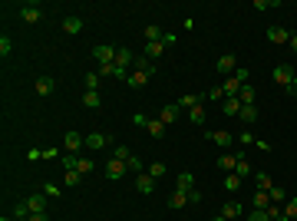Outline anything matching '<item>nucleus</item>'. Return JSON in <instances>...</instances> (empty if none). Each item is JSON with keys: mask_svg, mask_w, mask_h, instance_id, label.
<instances>
[{"mask_svg": "<svg viewBox=\"0 0 297 221\" xmlns=\"http://www.w3.org/2000/svg\"><path fill=\"white\" fill-rule=\"evenodd\" d=\"M116 50H119V46L96 43V46H93V56L99 60V66H112V63H116Z\"/></svg>", "mask_w": 297, "mask_h": 221, "instance_id": "f257e3e1", "label": "nucleus"}, {"mask_svg": "<svg viewBox=\"0 0 297 221\" xmlns=\"http://www.w3.org/2000/svg\"><path fill=\"white\" fill-rule=\"evenodd\" d=\"M291 79H294V66H291V63H277L274 66V83L281 89H287L291 86Z\"/></svg>", "mask_w": 297, "mask_h": 221, "instance_id": "f03ea898", "label": "nucleus"}, {"mask_svg": "<svg viewBox=\"0 0 297 221\" xmlns=\"http://www.w3.org/2000/svg\"><path fill=\"white\" fill-rule=\"evenodd\" d=\"M83 17H76V13H69V17H63V33H69V36H76V33H83Z\"/></svg>", "mask_w": 297, "mask_h": 221, "instance_id": "7ed1b4c3", "label": "nucleus"}, {"mask_svg": "<svg viewBox=\"0 0 297 221\" xmlns=\"http://www.w3.org/2000/svg\"><path fill=\"white\" fill-rule=\"evenodd\" d=\"M234 69H238V56H234V53H221V56H218V73L231 76Z\"/></svg>", "mask_w": 297, "mask_h": 221, "instance_id": "20e7f679", "label": "nucleus"}, {"mask_svg": "<svg viewBox=\"0 0 297 221\" xmlns=\"http://www.w3.org/2000/svg\"><path fill=\"white\" fill-rule=\"evenodd\" d=\"M126 172H129V168H126V162H119V158H109V165H106V178H109V182H119Z\"/></svg>", "mask_w": 297, "mask_h": 221, "instance_id": "39448f33", "label": "nucleus"}, {"mask_svg": "<svg viewBox=\"0 0 297 221\" xmlns=\"http://www.w3.org/2000/svg\"><path fill=\"white\" fill-rule=\"evenodd\" d=\"M63 145H66V152H79V149L86 145V139H83L76 129H69V132H66V139H63Z\"/></svg>", "mask_w": 297, "mask_h": 221, "instance_id": "423d86ee", "label": "nucleus"}, {"mask_svg": "<svg viewBox=\"0 0 297 221\" xmlns=\"http://www.w3.org/2000/svg\"><path fill=\"white\" fill-rule=\"evenodd\" d=\"M53 89H56V79L53 76H40L36 83H33V93H36V96H50Z\"/></svg>", "mask_w": 297, "mask_h": 221, "instance_id": "0eeeda50", "label": "nucleus"}, {"mask_svg": "<svg viewBox=\"0 0 297 221\" xmlns=\"http://www.w3.org/2000/svg\"><path fill=\"white\" fill-rule=\"evenodd\" d=\"M116 66H119V69L135 66V53H132V50H126V46H119V50H116Z\"/></svg>", "mask_w": 297, "mask_h": 221, "instance_id": "6e6552de", "label": "nucleus"}, {"mask_svg": "<svg viewBox=\"0 0 297 221\" xmlns=\"http://www.w3.org/2000/svg\"><path fill=\"white\" fill-rule=\"evenodd\" d=\"M135 191H142V195H152V191H155V178L149 175V172L135 175Z\"/></svg>", "mask_w": 297, "mask_h": 221, "instance_id": "1a4fd4ad", "label": "nucleus"}, {"mask_svg": "<svg viewBox=\"0 0 297 221\" xmlns=\"http://www.w3.org/2000/svg\"><path fill=\"white\" fill-rule=\"evenodd\" d=\"M205 139H208V142H218L221 149L234 145V135H231V132H225V129H218V132H205Z\"/></svg>", "mask_w": 297, "mask_h": 221, "instance_id": "9d476101", "label": "nucleus"}, {"mask_svg": "<svg viewBox=\"0 0 297 221\" xmlns=\"http://www.w3.org/2000/svg\"><path fill=\"white\" fill-rule=\"evenodd\" d=\"M142 36H145V43H165V30H162V27H155V23L145 27Z\"/></svg>", "mask_w": 297, "mask_h": 221, "instance_id": "9b49d317", "label": "nucleus"}, {"mask_svg": "<svg viewBox=\"0 0 297 221\" xmlns=\"http://www.w3.org/2000/svg\"><path fill=\"white\" fill-rule=\"evenodd\" d=\"M20 17H23L27 23H36L40 17H43V10H40L36 3H23V7H20Z\"/></svg>", "mask_w": 297, "mask_h": 221, "instance_id": "f8f14e48", "label": "nucleus"}, {"mask_svg": "<svg viewBox=\"0 0 297 221\" xmlns=\"http://www.w3.org/2000/svg\"><path fill=\"white\" fill-rule=\"evenodd\" d=\"M178 116H182V106H178V102H172V106H165V109L159 112V119H162L165 126H172V122H175Z\"/></svg>", "mask_w": 297, "mask_h": 221, "instance_id": "ddd939ff", "label": "nucleus"}, {"mask_svg": "<svg viewBox=\"0 0 297 221\" xmlns=\"http://www.w3.org/2000/svg\"><path fill=\"white\" fill-rule=\"evenodd\" d=\"M185 205H188V191L175 188V191L168 195V208H172V211H178V208H185Z\"/></svg>", "mask_w": 297, "mask_h": 221, "instance_id": "4468645a", "label": "nucleus"}, {"mask_svg": "<svg viewBox=\"0 0 297 221\" xmlns=\"http://www.w3.org/2000/svg\"><path fill=\"white\" fill-rule=\"evenodd\" d=\"M267 40L271 43H287L291 40V30H284V27H267Z\"/></svg>", "mask_w": 297, "mask_h": 221, "instance_id": "2eb2a0df", "label": "nucleus"}, {"mask_svg": "<svg viewBox=\"0 0 297 221\" xmlns=\"http://www.w3.org/2000/svg\"><path fill=\"white\" fill-rule=\"evenodd\" d=\"M241 86H244V83H238L234 76H228L225 83H221V93H225V99H231V96H238V93H241Z\"/></svg>", "mask_w": 297, "mask_h": 221, "instance_id": "dca6fc26", "label": "nucleus"}, {"mask_svg": "<svg viewBox=\"0 0 297 221\" xmlns=\"http://www.w3.org/2000/svg\"><path fill=\"white\" fill-rule=\"evenodd\" d=\"M251 208H271V191H261V188H258V191H254L251 195Z\"/></svg>", "mask_w": 297, "mask_h": 221, "instance_id": "f3484780", "label": "nucleus"}, {"mask_svg": "<svg viewBox=\"0 0 297 221\" xmlns=\"http://www.w3.org/2000/svg\"><path fill=\"white\" fill-rule=\"evenodd\" d=\"M221 215H225V218H241V215H244V208H241V201H234V198H231V201H225V208H221Z\"/></svg>", "mask_w": 297, "mask_h": 221, "instance_id": "a211bd4d", "label": "nucleus"}, {"mask_svg": "<svg viewBox=\"0 0 297 221\" xmlns=\"http://www.w3.org/2000/svg\"><path fill=\"white\" fill-rule=\"evenodd\" d=\"M83 106H86V109H99V106H102L99 89H86V93H83Z\"/></svg>", "mask_w": 297, "mask_h": 221, "instance_id": "6ab92c4d", "label": "nucleus"}, {"mask_svg": "<svg viewBox=\"0 0 297 221\" xmlns=\"http://www.w3.org/2000/svg\"><path fill=\"white\" fill-rule=\"evenodd\" d=\"M106 142H109V139H106L102 132H89L86 135V149H93V152H96V149H106Z\"/></svg>", "mask_w": 297, "mask_h": 221, "instance_id": "aec40b11", "label": "nucleus"}, {"mask_svg": "<svg viewBox=\"0 0 297 221\" xmlns=\"http://www.w3.org/2000/svg\"><path fill=\"white\" fill-rule=\"evenodd\" d=\"M258 116H261V112H258V106H241V112H238V119H241L244 126L258 122Z\"/></svg>", "mask_w": 297, "mask_h": 221, "instance_id": "412c9836", "label": "nucleus"}, {"mask_svg": "<svg viewBox=\"0 0 297 221\" xmlns=\"http://www.w3.org/2000/svg\"><path fill=\"white\" fill-rule=\"evenodd\" d=\"M175 188H182V191H192V188H195V175H192V172H178Z\"/></svg>", "mask_w": 297, "mask_h": 221, "instance_id": "4be33fe9", "label": "nucleus"}, {"mask_svg": "<svg viewBox=\"0 0 297 221\" xmlns=\"http://www.w3.org/2000/svg\"><path fill=\"white\" fill-rule=\"evenodd\" d=\"M135 69H142L145 76H155V69H159V66H155L149 56H135Z\"/></svg>", "mask_w": 297, "mask_h": 221, "instance_id": "5701e85b", "label": "nucleus"}, {"mask_svg": "<svg viewBox=\"0 0 297 221\" xmlns=\"http://www.w3.org/2000/svg\"><path fill=\"white\" fill-rule=\"evenodd\" d=\"M201 99H205V96H198V93H185V96L178 99V106H182V109H195V106H201Z\"/></svg>", "mask_w": 297, "mask_h": 221, "instance_id": "b1692460", "label": "nucleus"}, {"mask_svg": "<svg viewBox=\"0 0 297 221\" xmlns=\"http://www.w3.org/2000/svg\"><path fill=\"white\" fill-rule=\"evenodd\" d=\"M221 112H225V116H238V112H241V99H238V96L225 99L221 102Z\"/></svg>", "mask_w": 297, "mask_h": 221, "instance_id": "393cba45", "label": "nucleus"}, {"mask_svg": "<svg viewBox=\"0 0 297 221\" xmlns=\"http://www.w3.org/2000/svg\"><path fill=\"white\" fill-rule=\"evenodd\" d=\"M145 132L152 135V139H162V132H165V122L155 116V119H149V126H145Z\"/></svg>", "mask_w": 297, "mask_h": 221, "instance_id": "a878e982", "label": "nucleus"}, {"mask_svg": "<svg viewBox=\"0 0 297 221\" xmlns=\"http://www.w3.org/2000/svg\"><path fill=\"white\" fill-rule=\"evenodd\" d=\"M27 205H30V215L46 211V195H30V198H27Z\"/></svg>", "mask_w": 297, "mask_h": 221, "instance_id": "bb28decb", "label": "nucleus"}, {"mask_svg": "<svg viewBox=\"0 0 297 221\" xmlns=\"http://www.w3.org/2000/svg\"><path fill=\"white\" fill-rule=\"evenodd\" d=\"M238 99H241V106H254V99H258V93H254L248 83L241 86V93H238Z\"/></svg>", "mask_w": 297, "mask_h": 221, "instance_id": "cd10ccee", "label": "nucleus"}, {"mask_svg": "<svg viewBox=\"0 0 297 221\" xmlns=\"http://www.w3.org/2000/svg\"><path fill=\"white\" fill-rule=\"evenodd\" d=\"M162 53H165V43H145V53H142V56H149V60L155 63Z\"/></svg>", "mask_w": 297, "mask_h": 221, "instance_id": "c85d7f7f", "label": "nucleus"}, {"mask_svg": "<svg viewBox=\"0 0 297 221\" xmlns=\"http://www.w3.org/2000/svg\"><path fill=\"white\" fill-rule=\"evenodd\" d=\"M254 185L261 188V191H271V188H274V185H271V175H267V172H254Z\"/></svg>", "mask_w": 297, "mask_h": 221, "instance_id": "c756f323", "label": "nucleus"}, {"mask_svg": "<svg viewBox=\"0 0 297 221\" xmlns=\"http://www.w3.org/2000/svg\"><path fill=\"white\" fill-rule=\"evenodd\" d=\"M188 119L195 122V126H205V119H208V112L201 109V106H195V109H188Z\"/></svg>", "mask_w": 297, "mask_h": 221, "instance_id": "7c9ffc66", "label": "nucleus"}, {"mask_svg": "<svg viewBox=\"0 0 297 221\" xmlns=\"http://www.w3.org/2000/svg\"><path fill=\"white\" fill-rule=\"evenodd\" d=\"M13 218L27 221V218H30V205H27V201H17V205H13Z\"/></svg>", "mask_w": 297, "mask_h": 221, "instance_id": "2f4dec72", "label": "nucleus"}, {"mask_svg": "<svg viewBox=\"0 0 297 221\" xmlns=\"http://www.w3.org/2000/svg\"><path fill=\"white\" fill-rule=\"evenodd\" d=\"M145 79H149V76H145L142 69H132V73H129V79H126V83H129V86H145Z\"/></svg>", "mask_w": 297, "mask_h": 221, "instance_id": "473e14b6", "label": "nucleus"}, {"mask_svg": "<svg viewBox=\"0 0 297 221\" xmlns=\"http://www.w3.org/2000/svg\"><path fill=\"white\" fill-rule=\"evenodd\" d=\"M234 175H238V178H248V175H251V165L244 162V155H238V165H234Z\"/></svg>", "mask_w": 297, "mask_h": 221, "instance_id": "72a5a7b5", "label": "nucleus"}, {"mask_svg": "<svg viewBox=\"0 0 297 221\" xmlns=\"http://www.w3.org/2000/svg\"><path fill=\"white\" fill-rule=\"evenodd\" d=\"M79 178H83V175H79L76 168H66V175H63V182H66V188H76V185H79Z\"/></svg>", "mask_w": 297, "mask_h": 221, "instance_id": "f704fd0d", "label": "nucleus"}, {"mask_svg": "<svg viewBox=\"0 0 297 221\" xmlns=\"http://www.w3.org/2000/svg\"><path fill=\"white\" fill-rule=\"evenodd\" d=\"M93 168H96V165H93V158H89V155H86V158H79V162H76V172H79V175H89Z\"/></svg>", "mask_w": 297, "mask_h": 221, "instance_id": "c9c22d12", "label": "nucleus"}, {"mask_svg": "<svg viewBox=\"0 0 297 221\" xmlns=\"http://www.w3.org/2000/svg\"><path fill=\"white\" fill-rule=\"evenodd\" d=\"M145 172H149V175H152V178H155V182H159V178H162V175H165V162H152V165L145 168Z\"/></svg>", "mask_w": 297, "mask_h": 221, "instance_id": "e433bc0d", "label": "nucleus"}, {"mask_svg": "<svg viewBox=\"0 0 297 221\" xmlns=\"http://www.w3.org/2000/svg\"><path fill=\"white\" fill-rule=\"evenodd\" d=\"M234 165H238V155H221L218 158V168H231L234 172Z\"/></svg>", "mask_w": 297, "mask_h": 221, "instance_id": "4c0bfd02", "label": "nucleus"}, {"mask_svg": "<svg viewBox=\"0 0 297 221\" xmlns=\"http://www.w3.org/2000/svg\"><path fill=\"white\" fill-rule=\"evenodd\" d=\"M112 158H119V162H129V158H132V152L126 149V145H116V149H112Z\"/></svg>", "mask_w": 297, "mask_h": 221, "instance_id": "58836bf2", "label": "nucleus"}, {"mask_svg": "<svg viewBox=\"0 0 297 221\" xmlns=\"http://www.w3.org/2000/svg\"><path fill=\"white\" fill-rule=\"evenodd\" d=\"M238 188H241V178H238L234 172H231V175L225 178V191H238Z\"/></svg>", "mask_w": 297, "mask_h": 221, "instance_id": "ea45409f", "label": "nucleus"}, {"mask_svg": "<svg viewBox=\"0 0 297 221\" xmlns=\"http://www.w3.org/2000/svg\"><path fill=\"white\" fill-rule=\"evenodd\" d=\"M248 221H271V215L264 208H251V215H248Z\"/></svg>", "mask_w": 297, "mask_h": 221, "instance_id": "a19ab883", "label": "nucleus"}, {"mask_svg": "<svg viewBox=\"0 0 297 221\" xmlns=\"http://www.w3.org/2000/svg\"><path fill=\"white\" fill-rule=\"evenodd\" d=\"M271 201H274V205H281V201H287V191H284V188H271Z\"/></svg>", "mask_w": 297, "mask_h": 221, "instance_id": "79ce46f5", "label": "nucleus"}, {"mask_svg": "<svg viewBox=\"0 0 297 221\" xmlns=\"http://www.w3.org/2000/svg\"><path fill=\"white\" fill-rule=\"evenodd\" d=\"M284 215H287V218H297V198H287L284 201Z\"/></svg>", "mask_w": 297, "mask_h": 221, "instance_id": "37998d69", "label": "nucleus"}, {"mask_svg": "<svg viewBox=\"0 0 297 221\" xmlns=\"http://www.w3.org/2000/svg\"><path fill=\"white\" fill-rule=\"evenodd\" d=\"M99 79H102V76H99L96 69H93V73H86V89H99Z\"/></svg>", "mask_w": 297, "mask_h": 221, "instance_id": "c03bdc74", "label": "nucleus"}, {"mask_svg": "<svg viewBox=\"0 0 297 221\" xmlns=\"http://www.w3.org/2000/svg\"><path fill=\"white\" fill-rule=\"evenodd\" d=\"M205 99H211V102H225V93H221V86H215V89H208V93H205Z\"/></svg>", "mask_w": 297, "mask_h": 221, "instance_id": "a18cd8bd", "label": "nucleus"}, {"mask_svg": "<svg viewBox=\"0 0 297 221\" xmlns=\"http://www.w3.org/2000/svg\"><path fill=\"white\" fill-rule=\"evenodd\" d=\"M126 168H129V172H135V175H142V162H139L135 155H132L129 162H126Z\"/></svg>", "mask_w": 297, "mask_h": 221, "instance_id": "49530a36", "label": "nucleus"}, {"mask_svg": "<svg viewBox=\"0 0 297 221\" xmlns=\"http://www.w3.org/2000/svg\"><path fill=\"white\" fill-rule=\"evenodd\" d=\"M132 126H149V116H145V112H135V116H132Z\"/></svg>", "mask_w": 297, "mask_h": 221, "instance_id": "de8ad7c7", "label": "nucleus"}, {"mask_svg": "<svg viewBox=\"0 0 297 221\" xmlns=\"http://www.w3.org/2000/svg\"><path fill=\"white\" fill-rule=\"evenodd\" d=\"M76 162H79V158H76L73 152H66V155H63V168H76Z\"/></svg>", "mask_w": 297, "mask_h": 221, "instance_id": "09e8293b", "label": "nucleus"}, {"mask_svg": "<svg viewBox=\"0 0 297 221\" xmlns=\"http://www.w3.org/2000/svg\"><path fill=\"white\" fill-rule=\"evenodd\" d=\"M231 76L238 79V83H248V66H238L234 73H231Z\"/></svg>", "mask_w": 297, "mask_h": 221, "instance_id": "8fccbe9b", "label": "nucleus"}, {"mask_svg": "<svg viewBox=\"0 0 297 221\" xmlns=\"http://www.w3.org/2000/svg\"><path fill=\"white\" fill-rule=\"evenodd\" d=\"M10 50H13V43H10V36H0V53L7 56V53H10Z\"/></svg>", "mask_w": 297, "mask_h": 221, "instance_id": "3c124183", "label": "nucleus"}, {"mask_svg": "<svg viewBox=\"0 0 297 221\" xmlns=\"http://www.w3.org/2000/svg\"><path fill=\"white\" fill-rule=\"evenodd\" d=\"M238 142H244V145H254V142H258V139H254V135H251V132H248V129H244V132H241V135H238Z\"/></svg>", "mask_w": 297, "mask_h": 221, "instance_id": "603ef678", "label": "nucleus"}, {"mask_svg": "<svg viewBox=\"0 0 297 221\" xmlns=\"http://www.w3.org/2000/svg\"><path fill=\"white\" fill-rule=\"evenodd\" d=\"M27 158H30V162H40V158H43V149H30Z\"/></svg>", "mask_w": 297, "mask_h": 221, "instance_id": "864d4df0", "label": "nucleus"}, {"mask_svg": "<svg viewBox=\"0 0 297 221\" xmlns=\"http://www.w3.org/2000/svg\"><path fill=\"white\" fill-rule=\"evenodd\" d=\"M254 7H258V10H271V7H277V0H274V3H267V0H254Z\"/></svg>", "mask_w": 297, "mask_h": 221, "instance_id": "5fc2aeb1", "label": "nucleus"}, {"mask_svg": "<svg viewBox=\"0 0 297 221\" xmlns=\"http://www.w3.org/2000/svg\"><path fill=\"white\" fill-rule=\"evenodd\" d=\"M284 93H287V96H297V69H294V79H291V86H287Z\"/></svg>", "mask_w": 297, "mask_h": 221, "instance_id": "6e6d98bb", "label": "nucleus"}, {"mask_svg": "<svg viewBox=\"0 0 297 221\" xmlns=\"http://www.w3.org/2000/svg\"><path fill=\"white\" fill-rule=\"evenodd\" d=\"M27 221H50V215H46V211H36V215H30Z\"/></svg>", "mask_w": 297, "mask_h": 221, "instance_id": "4d7b16f0", "label": "nucleus"}, {"mask_svg": "<svg viewBox=\"0 0 297 221\" xmlns=\"http://www.w3.org/2000/svg\"><path fill=\"white\" fill-rule=\"evenodd\" d=\"M43 191H46V195H60V188H56L53 182H46V185H43Z\"/></svg>", "mask_w": 297, "mask_h": 221, "instance_id": "13d9d810", "label": "nucleus"}, {"mask_svg": "<svg viewBox=\"0 0 297 221\" xmlns=\"http://www.w3.org/2000/svg\"><path fill=\"white\" fill-rule=\"evenodd\" d=\"M287 46H291V50H294V53H297V33H291V40H287Z\"/></svg>", "mask_w": 297, "mask_h": 221, "instance_id": "bf43d9fd", "label": "nucleus"}, {"mask_svg": "<svg viewBox=\"0 0 297 221\" xmlns=\"http://www.w3.org/2000/svg\"><path fill=\"white\" fill-rule=\"evenodd\" d=\"M211 221H228V218H225V215H218V218H211Z\"/></svg>", "mask_w": 297, "mask_h": 221, "instance_id": "052dcab7", "label": "nucleus"}, {"mask_svg": "<svg viewBox=\"0 0 297 221\" xmlns=\"http://www.w3.org/2000/svg\"><path fill=\"white\" fill-rule=\"evenodd\" d=\"M0 221H13V218H7V215H3V218H0Z\"/></svg>", "mask_w": 297, "mask_h": 221, "instance_id": "680f3d73", "label": "nucleus"}, {"mask_svg": "<svg viewBox=\"0 0 297 221\" xmlns=\"http://www.w3.org/2000/svg\"><path fill=\"white\" fill-rule=\"evenodd\" d=\"M287 221H297V218H287Z\"/></svg>", "mask_w": 297, "mask_h": 221, "instance_id": "e2e57ef3", "label": "nucleus"}]
</instances>
